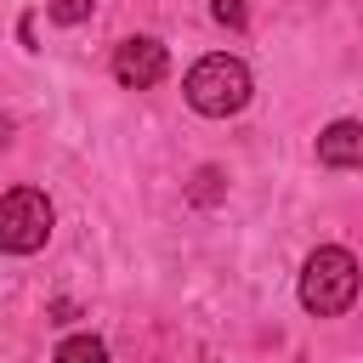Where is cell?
<instances>
[{
  "instance_id": "cell-5",
  "label": "cell",
  "mask_w": 363,
  "mask_h": 363,
  "mask_svg": "<svg viewBox=\"0 0 363 363\" xmlns=\"http://www.w3.org/2000/svg\"><path fill=\"white\" fill-rule=\"evenodd\" d=\"M318 159L329 170H357L363 164V125L357 119H335L323 136H318Z\"/></svg>"
},
{
  "instance_id": "cell-2",
  "label": "cell",
  "mask_w": 363,
  "mask_h": 363,
  "mask_svg": "<svg viewBox=\"0 0 363 363\" xmlns=\"http://www.w3.org/2000/svg\"><path fill=\"white\" fill-rule=\"evenodd\" d=\"M182 91H187L193 113L227 119V113H238V108L250 102V68H244L238 57H221V51H216V57H199V62L187 68Z\"/></svg>"
},
{
  "instance_id": "cell-1",
  "label": "cell",
  "mask_w": 363,
  "mask_h": 363,
  "mask_svg": "<svg viewBox=\"0 0 363 363\" xmlns=\"http://www.w3.org/2000/svg\"><path fill=\"white\" fill-rule=\"evenodd\" d=\"M352 301H357V261H352V250H340V244L312 250L306 267H301V306L312 318H340Z\"/></svg>"
},
{
  "instance_id": "cell-8",
  "label": "cell",
  "mask_w": 363,
  "mask_h": 363,
  "mask_svg": "<svg viewBox=\"0 0 363 363\" xmlns=\"http://www.w3.org/2000/svg\"><path fill=\"white\" fill-rule=\"evenodd\" d=\"M210 17H216L221 28H244V23H250V11H244V0H210Z\"/></svg>"
},
{
  "instance_id": "cell-3",
  "label": "cell",
  "mask_w": 363,
  "mask_h": 363,
  "mask_svg": "<svg viewBox=\"0 0 363 363\" xmlns=\"http://www.w3.org/2000/svg\"><path fill=\"white\" fill-rule=\"evenodd\" d=\"M51 221H57V210H51V199H45L40 187H11V193L0 199V250H6V255H34V250H45Z\"/></svg>"
},
{
  "instance_id": "cell-7",
  "label": "cell",
  "mask_w": 363,
  "mask_h": 363,
  "mask_svg": "<svg viewBox=\"0 0 363 363\" xmlns=\"http://www.w3.org/2000/svg\"><path fill=\"white\" fill-rule=\"evenodd\" d=\"M91 6H96V0H45V17L62 23V28H74V23L91 17Z\"/></svg>"
},
{
  "instance_id": "cell-4",
  "label": "cell",
  "mask_w": 363,
  "mask_h": 363,
  "mask_svg": "<svg viewBox=\"0 0 363 363\" xmlns=\"http://www.w3.org/2000/svg\"><path fill=\"white\" fill-rule=\"evenodd\" d=\"M164 74H170V51H164L159 40L136 34V40H119V45H113V79H119L125 91H153Z\"/></svg>"
},
{
  "instance_id": "cell-6",
  "label": "cell",
  "mask_w": 363,
  "mask_h": 363,
  "mask_svg": "<svg viewBox=\"0 0 363 363\" xmlns=\"http://www.w3.org/2000/svg\"><path fill=\"white\" fill-rule=\"evenodd\" d=\"M57 363H108V346L96 335H68L57 346Z\"/></svg>"
}]
</instances>
